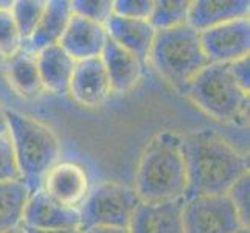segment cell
Returning <instances> with one entry per match:
<instances>
[{"label":"cell","mask_w":250,"mask_h":233,"mask_svg":"<svg viewBox=\"0 0 250 233\" xmlns=\"http://www.w3.org/2000/svg\"><path fill=\"white\" fill-rule=\"evenodd\" d=\"M189 6L188 0H159L154 2L148 22L156 31L171 30L188 23Z\"/></svg>","instance_id":"21"},{"label":"cell","mask_w":250,"mask_h":233,"mask_svg":"<svg viewBox=\"0 0 250 233\" xmlns=\"http://www.w3.org/2000/svg\"><path fill=\"white\" fill-rule=\"evenodd\" d=\"M184 93L219 122H235L249 105V92L236 83L229 64H208L194 76Z\"/></svg>","instance_id":"5"},{"label":"cell","mask_w":250,"mask_h":233,"mask_svg":"<svg viewBox=\"0 0 250 233\" xmlns=\"http://www.w3.org/2000/svg\"><path fill=\"white\" fill-rule=\"evenodd\" d=\"M2 135H8V123L5 117V109L0 106V137Z\"/></svg>","instance_id":"31"},{"label":"cell","mask_w":250,"mask_h":233,"mask_svg":"<svg viewBox=\"0 0 250 233\" xmlns=\"http://www.w3.org/2000/svg\"><path fill=\"white\" fill-rule=\"evenodd\" d=\"M36 56V64L44 89L51 93H68L75 59L61 45H53L41 50Z\"/></svg>","instance_id":"18"},{"label":"cell","mask_w":250,"mask_h":233,"mask_svg":"<svg viewBox=\"0 0 250 233\" xmlns=\"http://www.w3.org/2000/svg\"><path fill=\"white\" fill-rule=\"evenodd\" d=\"M236 233H249V229L247 227H244V229H241L239 232H236Z\"/></svg>","instance_id":"34"},{"label":"cell","mask_w":250,"mask_h":233,"mask_svg":"<svg viewBox=\"0 0 250 233\" xmlns=\"http://www.w3.org/2000/svg\"><path fill=\"white\" fill-rule=\"evenodd\" d=\"M70 6L73 14L101 25H106L109 17L114 14L112 0H75L70 2Z\"/></svg>","instance_id":"24"},{"label":"cell","mask_w":250,"mask_h":233,"mask_svg":"<svg viewBox=\"0 0 250 233\" xmlns=\"http://www.w3.org/2000/svg\"><path fill=\"white\" fill-rule=\"evenodd\" d=\"M249 172L241 177L238 182L229 190L227 196L230 197V201L233 202L235 209L239 214L241 221L246 227H249V216H250V212H249Z\"/></svg>","instance_id":"27"},{"label":"cell","mask_w":250,"mask_h":233,"mask_svg":"<svg viewBox=\"0 0 250 233\" xmlns=\"http://www.w3.org/2000/svg\"><path fill=\"white\" fill-rule=\"evenodd\" d=\"M187 171L184 199L227 194L229 190L249 172L247 159L233 145L208 129L182 137Z\"/></svg>","instance_id":"1"},{"label":"cell","mask_w":250,"mask_h":233,"mask_svg":"<svg viewBox=\"0 0 250 233\" xmlns=\"http://www.w3.org/2000/svg\"><path fill=\"white\" fill-rule=\"evenodd\" d=\"M199 38L204 53L208 58L210 64H230L239 58L249 56V17L199 31Z\"/></svg>","instance_id":"8"},{"label":"cell","mask_w":250,"mask_h":233,"mask_svg":"<svg viewBox=\"0 0 250 233\" xmlns=\"http://www.w3.org/2000/svg\"><path fill=\"white\" fill-rule=\"evenodd\" d=\"M182 219L184 233H236L246 227L227 194L185 201Z\"/></svg>","instance_id":"7"},{"label":"cell","mask_w":250,"mask_h":233,"mask_svg":"<svg viewBox=\"0 0 250 233\" xmlns=\"http://www.w3.org/2000/svg\"><path fill=\"white\" fill-rule=\"evenodd\" d=\"M84 233H129L127 227H93L84 230Z\"/></svg>","instance_id":"30"},{"label":"cell","mask_w":250,"mask_h":233,"mask_svg":"<svg viewBox=\"0 0 250 233\" xmlns=\"http://www.w3.org/2000/svg\"><path fill=\"white\" fill-rule=\"evenodd\" d=\"M23 41L16 27L11 11H0V56L5 61L22 50Z\"/></svg>","instance_id":"23"},{"label":"cell","mask_w":250,"mask_h":233,"mask_svg":"<svg viewBox=\"0 0 250 233\" xmlns=\"http://www.w3.org/2000/svg\"><path fill=\"white\" fill-rule=\"evenodd\" d=\"M110 84L101 58L76 61L72 73L68 93L81 106H101L110 95Z\"/></svg>","instance_id":"12"},{"label":"cell","mask_w":250,"mask_h":233,"mask_svg":"<svg viewBox=\"0 0 250 233\" xmlns=\"http://www.w3.org/2000/svg\"><path fill=\"white\" fill-rule=\"evenodd\" d=\"M13 5V0H0V11H11Z\"/></svg>","instance_id":"32"},{"label":"cell","mask_w":250,"mask_h":233,"mask_svg":"<svg viewBox=\"0 0 250 233\" xmlns=\"http://www.w3.org/2000/svg\"><path fill=\"white\" fill-rule=\"evenodd\" d=\"M152 6V0H117L114 2V14L126 19L148 21Z\"/></svg>","instance_id":"25"},{"label":"cell","mask_w":250,"mask_h":233,"mask_svg":"<svg viewBox=\"0 0 250 233\" xmlns=\"http://www.w3.org/2000/svg\"><path fill=\"white\" fill-rule=\"evenodd\" d=\"M41 190L58 202L80 209L90 191V179L80 163L68 160L58 162L45 174Z\"/></svg>","instance_id":"9"},{"label":"cell","mask_w":250,"mask_h":233,"mask_svg":"<svg viewBox=\"0 0 250 233\" xmlns=\"http://www.w3.org/2000/svg\"><path fill=\"white\" fill-rule=\"evenodd\" d=\"M109 36L106 25L97 23L93 21L84 19L81 16L72 14L65 33L59 42L68 55L75 61H84V59L101 56L106 47Z\"/></svg>","instance_id":"13"},{"label":"cell","mask_w":250,"mask_h":233,"mask_svg":"<svg viewBox=\"0 0 250 233\" xmlns=\"http://www.w3.org/2000/svg\"><path fill=\"white\" fill-rule=\"evenodd\" d=\"M45 10V2L42 0H17L11 8V16L16 22V27L21 33L23 44L30 39L34 28Z\"/></svg>","instance_id":"22"},{"label":"cell","mask_w":250,"mask_h":233,"mask_svg":"<svg viewBox=\"0 0 250 233\" xmlns=\"http://www.w3.org/2000/svg\"><path fill=\"white\" fill-rule=\"evenodd\" d=\"M80 210L55 201L45 191L38 190L30 194L22 218V227L38 230L80 227ZM81 229V227H80Z\"/></svg>","instance_id":"11"},{"label":"cell","mask_w":250,"mask_h":233,"mask_svg":"<svg viewBox=\"0 0 250 233\" xmlns=\"http://www.w3.org/2000/svg\"><path fill=\"white\" fill-rule=\"evenodd\" d=\"M149 59L163 80L182 93L194 76L210 64L204 53L199 31L188 23L156 31Z\"/></svg>","instance_id":"4"},{"label":"cell","mask_w":250,"mask_h":233,"mask_svg":"<svg viewBox=\"0 0 250 233\" xmlns=\"http://www.w3.org/2000/svg\"><path fill=\"white\" fill-rule=\"evenodd\" d=\"M19 177L21 172L19 168H17L10 135H2L0 137V182L19 179Z\"/></svg>","instance_id":"26"},{"label":"cell","mask_w":250,"mask_h":233,"mask_svg":"<svg viewBox=\"0 0 250 233\" xmlns=\"http://www.w3.org/2000/svg\"><path fill=\"white\" fill-rule=\"evenodd\" d=\"M5 117L21 177L34 193L41 190L47 172L59 162L61 143L56 134L36 118L10 109H5Z\"/></svg>","instance_id":"3"},{"label":"cell","mask_w":250,"mask_h":233,"mask_svg":"<svg viewBox=\"0 0 250 233\" xmlns=\"http://www.w3.org/2000/svg\"><path fill=\"white\" fill-rule=\"evenodd\" d=\"M185 199L137 204L129 222V233H184Z\"/></svg>","instance_id":"10"},{"label":"cell","mask_w":250,"mask_h":233,"mask_svg":"<svg viewBox=\"0 0 250 233\" xmlns=\"http://www.w3.org/2000/svg\"><path fill=\"white\" fill-rule=\"evenodd\" d=\"M140 202L135 190L125 184L106 180L92 188L80 205V227H129L132 213Z\"/></svg>","instance_id":"6"},{"label":"cell","mask_w":250,"mask_h":233,"mask_svg":"<svg viewBox=\"0 0 250 233\" xmlns=\"http://www.w3.org/2000/svg\"><path fill=\"white\" fill-rule=\"evenodd\" d=\"M72 6L67 0H50L45 2V10L42 13V17L34 28L30 39L25 42L23 50L36 55L41 50L59 45L65 28L72 17Z\"/></svg>","instance_id":"16"},{"label":"cell","mask_w":250,"mask_h":233,"mask_svg":"<svg viewBox=\"0 0 250 233\" xmlns=\"http://www.w3.org/2000/svg\"><path fill=\"white\" fill-rule=\"evenodd\" d=\"M229 68L233 78L236 80V83L243 87L246 92H249L250 89V63H249V56L239 58L236 61L230 63Z\"/></svg>","instance_id":"28"},{"label":"cell","mask_w":250,"mask_h":233,"mask_svg":"<svg viewBox=\"0 0 250 233\" xmlns=\"http://www.w3.org/2000/svg\"><path fill=\"white\" fill-rule=\"evenodd\" d=\"M135 193L140 201L180 199L187 190L182 135L163 131L148 143L135 174Z\"/></svg>","instance_id":"2"},{"label":"cell","mask_w":250,"mask_h":233,"mask_svg":"<svg viewBox=\"0 0 250 233\" xmlns=\"http://www.w3.org/2000/svg\"><path fill=\"white\" fill-rule=\"evenodd\" d=\"M5 75L13 90L19 93L21 97L33 98L44 90L36 64V56L23 48L5 61Z\"/></svg>","instance_id":"19"},{"label":"cell","mask_w":250,"mask_h":233,"mask_svg":"<svg viewBox=\"0 0 250 233\" xmlns=\"http://www.w3.org/2000/svg\"><path fill=\"white\" fill-rule=\"evenodd\" d=\"M249 10L247 0H197L189 6L188 25L204 31L231 21L246 19Z\"/></svg>","instance_id":"17"},{"label":"cell","mask_w":250,"mask_h":233,"mask_svg":"<svg viewBox=\"0 0 250 233\" xmlns=\"http://www.w3.org/2000/svg\"><path fill=\"white\" fill-rule=\"evenodd\" d=\"M25 233H84L83 229L75 227V229H55V230H38V229H28L22 227Z\"/></svg>","instance_id":"29"},{"label":"cell","mask_w":250,"mask_h":233,"mask_svg":"<svg viewBox=\"0 0 250 233\" xmlns=\"http://www.w3.org/2000/svg\"><path fill=\"white\" fill-rule=\"evenodd\" d=\"M107 36L117 45L134 55L139 61L145 63L149 58L156 30L151 27L148 21L126 19L112 14L106 22Z\"/></svg>","instance_id":"14"},{"label":"cell","mask_w":250,"mask_h":233,"mask_svg":"<svg viewBox=\"0 0 250 233\" xmlns=\"http://www.w3.org/2000/svg\"><path fill=\"white\" fill-rule=\"evenodd\" d=\"M2 233H25L22 227H17V229H11V230H6V232H2Z\"/></svg>","instance_id":"33"},{"label":"cell","mask_w":250,"mask_h":233,"mask_svg":"<svg viewBox=\"0 0 250 233\" xmlns=\"http://www.w3.org/2000/svg\"><path fill=\"white\" fill-rule=\"evenodd\" d=\"M30 194V188L22 177L0 182V233L22 227Z\"/></svg>","instance_id":"20"},{"label":"cell","mask_w":250,"mask_h":233,"mask_svg":"<svg viewBox=\"0 0 250 233\" xmlns=\"http://www.w3.org/2000/svg\"><path fill=\"white\" fill-rule=\"evenodd\" d=\"M100 58L104 64L112 92L127 93L140 83L143 63L129 51L117 45L114 41L107 39L106 47Z\"/></svg>","instance_id":"15"}]
</instances>
